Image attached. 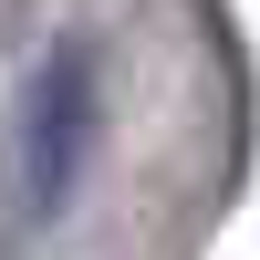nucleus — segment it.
I'll use <instances>...</instances> for the list:
<instances>
[{"label":"nucleus","instance_id":"nucleus-1","mask_svg":"<svg viewBox=\"0 0 260 260\" xmlns=\"http://www.w3.org/2000/svg\"><path fill=\"white\" fill-rule=\"evenodd\" d=\"M83 136H94V62L62 52L52 73H42V104H31V198H42V208L62 198V177H73Z\"/></svg>","mask_w":260,"mask_h":260}]
</instances>
